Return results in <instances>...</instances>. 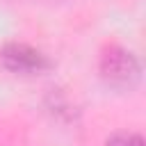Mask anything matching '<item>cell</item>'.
Here are the masks:
<instances>
[{
  "label": "cell",
  "mask_w": 146,
  "mask_h": 146,
  "mask_svg": "<svg viewBox=\"0 0 146 146\" xmlns=\"http://www.w3.org/2000/svg\"><path fill=\"white\" fill-rule=\"evenodd\" d=\"M139 73L141 68L137 57L121 46H110L100 57V75L110 87L132 89L139 82Z\"/></svg>",
  "instance_id": "obj_1"
},
{
  "label": "cell",
  "mask_w": 146,
  "mask_h": 146,
  "mask_svg": "<svg viewBox=\"0 0 146 146\" xmlns=\"http://www.w3.org/2000/svg\"><path fill=\"white\" fill-rule=\"evenodd\" d=\"M0 62L7 71L11 73H21V75H34V73H41L48 62L46 57L27 46V43H7L2 50H0Z\"/></svg>",
  "instance_id": "obj_2"
},
{
  "label": "cell",
  "mask_w": 146,
  "mask_h": 146,
  "mask_svg": "<svg viewBox=\"0 0 146 146\" xmlns=\"http://www.w3.org/2000/svg\"><path fill=\"white\" fill-rule=\"evenodd\" d=\"M107 146H144V139L135 132H119L107 139Z\"/></svg>",
  "instance_id": "obj_3"
}]
</instances>
